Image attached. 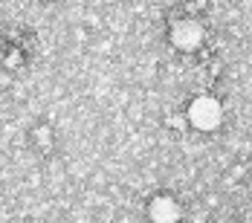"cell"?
I'll return each mask as SVG.
<instances>
[{
    "instance_id": "6da1fadb",
    "label": "cell",
    "mask_w": 252,
    "mask_h": 223,
    "mask_svg": "<svg viewBox=\"0 0 252 223\" xmlns=\"http://www.w3.org/2000/svg\"><path fill=\"white\" fill-rule=\"evenodd\" d=\"M189 119H191L194 127H200V130H212V127L220 125V104L215 99H209V96L194 99V104L189 107Z\"/></svg>"
},
{
    "instance_id": "7a4b0ae2",
    "label": "cell",
    "mask_w": 252,
    "mask_h": 223,
    "mask_svg": "<svg viewBox=\"0 0 252 223\" xmlns=\"http://www.w3.org/2000/svg\"><path fill=\"white\" fill-rule=\"evenodd\" d=\"M171 41H174L180 50H194V47L203 41L200 24H197V21H191V18L177 21V24L171 26Z\"/></svg>"
},
{
    "instance_id": "3957f363",
    "label": "cell",
    "mask_w": 252,
    "mask_h": 223,
    "mask_svg": "<svg viewBox=\"0 0 252 223\" xmlns=\"http://www.w3.org/2000/svg\"><path fill=\"white\" fill-rule=\"evenodd\" d=\"M148 212H151L154 223H177V218H180V206L171 197H157Z\"/></svg>"
}]
</instances>
